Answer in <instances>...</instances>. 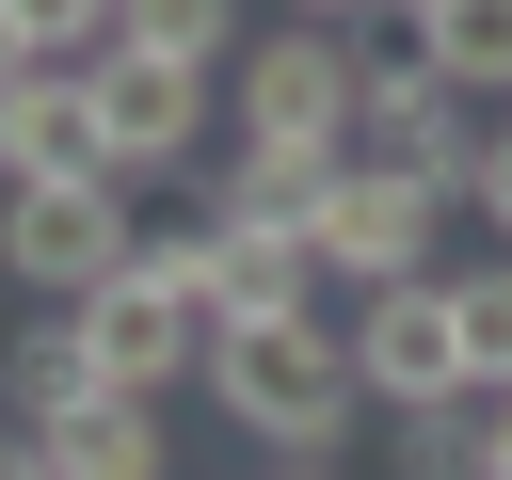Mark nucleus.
<instances>
[{"instance_id": "nucleus-1", "label": "nucleus", "mask_w": 512, "mask_h": 480, "mask_svg": "<svg viewBox=\"0 0 512 480\" xmlns=\"http://www.w3.org/2000/svg\"><path fill=\"white\" fill-rule=\"evenodd\" d=\"M272 464H336L352 448V416H368V384H352V336L304 304V320H224L208 336V368H192Z\"/></svg>"}, {"instance_id": "nucleus-2", "label": "nucleus", "mask_w": 512, "mask_h": 480, "mask_svg": "<svg viewBox=\"0 0 512 480\" xmlns=\"http://www.w3.org/2000/svg\"><path fill=\"white\" fill-rule=\"evenodd\" d=\"M352 160H368V176H400V192H432V208H464L480 128H464V96L432 80V48H416V32L352 64Z\"/></svg>"}, {"instance_id": "nucleus-3", "label": "nucleus", "mask_w": 512, "mask_h": 480, "mask_svg": "<svg viewBox=\"0 0 512 480\" xmlns=\"http://www.w3.org/2000/svg\"><path fill=\"white\" fill-rule=\"evenodd\" d=\"M352 32H320V16H288V32H256L240 64H224V128H256V144H336L352 160Z\"/></svg>"}, {"instance_id": "nucleus-4", "label": "nucleus", "mask_w": 512, "mask_h": 480, "mask_svg": "<svg viewBox=\"0 0 512 480\" xmlns=\"http://www.w3.org/2000/svg\"><path fill=\"white\" fill-rule=\"evenodd\" d=\"M96 272H128V176H32V192H0V288L80 304Z\"/></svg>"}, {"instance_id": "nucleus-5", "label": "nucleus", "mask_w": 512, "mask_h": 480, "mask_svg": "<svg viewBox=\"0 0 512 480\" xmlns=\"http://www.w3.org/2000/svg\"><path fill=\"white\" fill-rule=\"evenodd\" d=\"M336 336H352V384H368L384 416H400V400H480V384H464V320H448V272H384V288H368Z\"/></svg>"}, {"instance_id": "nucleus-6", "label": "nucleus", "mask_w": 512, "mask_h": 480, "mask_svg": "<svg viewBox=\"0 0 512 480\" xmlns=\"http://www.w3.org/2000/svg\"><path fill=\"white\" fill-rule=\"evenodd\" d=\"M96 112H112V176H192L224 64H160V48H96Z\"/></svg>"}, {"instance_id": "nucleus-7", "label": "nucleus", "mask_w": 512, "mask_h": 480, "mask_svg": "<svg viewBox=\"0 0 512 480\" xmlns=\"http://www.w3.org/2000/svg\"><path fill=\"white\" fill-rule=\"evenodd\" d=\"M304 256H320V272H352V288L432 272V192H400V176L336 160V176H320V208H304Z\"/></svg>"}, {"instance_id": "nucleus-8", "label": "nucleus", "mask_w": 512, "mask_h": 480, "mask_svg": "<svg viewBox=\"0 0 512 480\" xmlns=\"http://www.w3.org/2000/svg\"><path fill=\"white\" fill-rule=\"evenodd\" d=\"M80 352H96V384H192L208 368V304H176V288H144V272H96L80 288Z\"/></svg>"}, {"instance_id": "nucleus-9", "label": "nucleus", "mask_w": 512, "mask_h": 480, "mask_svg": "<svg viewBox=\"0 0 512 480\" xmlns=\"http://www.w3.org/2000/svg\"><path fill=\"white\" fill-rule=\"evenodd\" d=\"M32 176H112L96 64H16L0 80V192H32Z\"/></svg>"}, {"instance_id": "nucleus-10", "label": "nucleus", "mask_w": 512, "mask_h": 480, "mask_svg": "<svg viewBox=\"0 0 512 480\" xmlns=\"http://www.w3.org/2000/svg\"><path fill=\"white\" fill-rule=\"evenodd\" d=\"M192 304H208V336H224V320H304V304H320V256H304L288 224H208V288H192Z\"/></svg>"}, {"instance_id": "nucleus-11", "label": "nucleus", "mask_w": 512, "mask_h": 480, "mask_svg": "<svg viewBox=\"0 0 512 480\" xmlns=\"http://www.w3.org/2000/svg\"><path fill=\"white\" fill-rule=\"evenodd\" d=\"M32 448H48L64 480H176V432H160V400H144V384H96V400H80V416H48Z\"/></svg>"}, {"instance_id": "nucleus-12", "label": "nucleus", "mask_w": 512, "mask_h": 480, "mask_svg": "<svg viewBox=\"0 0 512 480\" xmlns=\"http://www.w3.org/2000/svg\"><path fill=\"white\" fill-rule=\"evenodd\" d=\"M320 176H336V144H256V128H224V160H208V224H288V240H304Z\"/></svg>"}, {"instance_id": "nucleus-13", "label": "nucleus", "mask_w": 512, "mask_h": 480, "mask_svg": "<svg viewBox=\"0 0 512 480\" xmlns=\"http://www.w3.org/2000/svg\"><path fill=\"white\" fill-rule=\"evenodd\" d=\"M96 400V352H80V304H48L32 336H0V432H48Z\"/></svg>"}, {"instance_id": "nucleus-14", "label": "nucleus", "mask_w": 512, "mask_h": 480, "mask_svg": "<svg viewBox=\"0 0 512 480\" xmlns=\"http://www.w3.org/2000/svg\"><path fill=\"white\" fill-rule=\"evenodd\" d=\"M400 32L432 48L448 96H512V0H432V16H400Z\"/></svg>"}, {"instance_id": "nucleus-15", "label": "nucleus", "mask_w": 512, "mask_h": 480, "mask_svg": "<svg viewBox=\"0 0 512 480\" xmlns=\"http://www.w3.org/2000/svg\"><path fill=\"white\" fill-rule=\"evenodd\" d=\"M112 48H160V64H240L256 16L240 0H112Z\"/></svg>"}, {"instance_id": "nucleus-16", "label": "nucleus", "mask_w": 512, "mask_h": 480, "mask_svg": "<svg viewBox=\"0 0 512 480\" xmlns=\"http://www.w3.org/2000/svg\"><path fill=\"white\" fill-rule=\"evenodd\" d=\"M448 320H464V384H480V400H512V256L448 272Z\"/></svg>"}, {"instance_id": "nucleus-17", "label": "nucleus", "mask_w": 512, "mask_h": 480, "mask_svg": "<svg viewBox=\"0 0 512 480\" xmlns=\"http://www.w3.org/2000/svg\"><path fill=\"white\" fill-rule=\"evenodd\" d=\"M400 480H480V400H400Z\"/></svg>"}, {"instance_id": "nucleus-18", "label": "nucleus", "mask_w": 512, "mask_h": 480, "mask_svg": "<svg viewBox=\"0 0 512 480\" xmlns=\"http://www.w3.org/2000/svg\"><path fill=\"white\" fill-rule=\"evenodd\" d=\"M128 272L192 304V288H208V224H128Z\"/></svg>"}, {"instance_id": "nucleus-19", "label": "nucleus", "mask_w": 512, "mask_h": 480, "mask_svg": "<svg viewBox=\"0 0 512 480\" xmlns=\"http://www.w3.org/2000/svg\"><path fill=\"white\" fill-rule=\"evenodd\" d=\"M32 16V64H96L112 48V0H16Z\"/></svg>"}, {"instance_id": "nucleus-20", "label": "nucleus", "mask_w": 512, "mask_h": 480, "mask_svg": "<svg viewBox=\"0 0 512 480\" xmlns=\"http://www.w3.org/2000/svg\"><path fill=\"white\" fill-rule=\"evenodd\" d=\"M464 208L496 224V256H512V128H480V160H464Z\"/></svg>"}, {"instance_id": "nucleus-21", "label": "nucleus", "mask_w": 512, "mask_h": 480, "mask_svg": "<svg viewBox=\"0 0 512 480\" xmlns=\"http://www.w3.org/2000/svg\"><path fill=\"white\" fill-rule=\"evenodd\" d=\"M480 480H512V400H480Z\"/></svg>"}, {"instance_id": "nucleus-22", "label": "nucleus", "mask_w": 512, "mask_h": 480, "mask_svg": "<svg viewBox=\"0 0 512 480\" xmlns=\"http://www.w3.org/2000/svg\"><path fill=\"white\" fill-rule=\"evenodd\" d=\"M0 480H64V464H48V448H32V432H0Z\"/></svg>"}, {"instance_id": "nucleus-23", "label": "nucleus", "mask_w": 512, "mask_h": 480, "mask_svg": "<svg viewBox=\"0 0 512 480\" xmlns=\"http://www.w3.org/2000/svg\"><path fill=\"white\" fill-rule=\"evenodd\" d=\"M16 64H32V16H16V0H0V80H16Z\"/></svg>"}, {"instance_id": "nucleus-24", "label": "nucleus", "mask_w": 512, "mask_h": 480, "mask_svg": "<svg viewBox=\"0 0 512 480\" xmlns=\"http://www.w3.org/2000/svg\"><path fill=\"white\" fill-rule=\"evenodd\" d=\"M288 16H320V32H352V16H384V0H288Z\"/></svg>"}, {"instance_id": "nucleus-25", "label": "nucleus", "mask_w": 512, "mask_h": 480, "mask_svg": "<svg viewBox=\"0 0 512 480\" xmlns=\"http://www.w3.org/2000/svg\"><path fill=\"white\" fill-rule=\"evenodd\" d=\"M272 480H336V464H272Z\"/></svg>"}, {"instance_id": "nucleus-26", "label": "nucleus", "mask_w": 512, "mask_h": 480, "mask_svg": "<svg viewBox=\"0 0 512 480\" xmlns=\"http://www.w3.org/2000/svg\"><path fill=\"white\" fill-rule=\"evenodd\" d=\"M400 16H432V0H400Z\"/></svg>"}]
</instances>
